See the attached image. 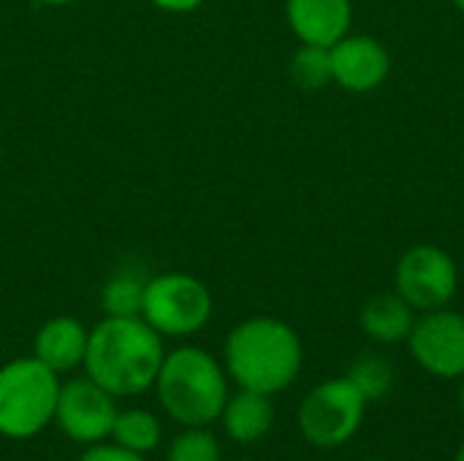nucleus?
I'll return each instance as SVG.
<instances>
[{
    "label": "nucleus",
    "mask_w": 464,
    "mask_h": 461,
    "mask_svg": "<svg viewBox=\"0 0 464 461\" xmlns=\"http://www.w3.org/2000/svg\"><path fill=\"white\" fill-rule=\"evenodd\" d=\"M163 337L141 318H111L90 329L84 375L111 397H139L155 386L163 364Z\"/></svg>",
    "instance_id": "f257e3e1"
},
{
    "label": "nucleus",
    "mask_w": 464,
    "mask_h": 461,
    "mask_svg": "<svg viewBox=\"0 0 464 461\" xmlns=\"http://www.w3.org/2000/svg\"><path fill=\"white\" fill-rule=\"evenodd\" d=\"M304 348L294 326L272 315H253L237 323L223 345L226 375L258 394H280L296 383Z\"/></svg>",
    "instance_id": "f03ea898"
},
{
    "label": "nucleus",
    "mask_w": 464,
    "mask_h": 461,
    "mask_svg": "<svg viewBox=\"0 0 464 461\" xmlns=\"http://www.w3.org/2000/svg\"><path fill=\"white\" fill-rule=\"evenodd\" d=\"M152 389L166 416L179 427H209L228 399V375L209 351L182 345L163 356Z\"/></svg>",
    "instance_id": "7ed1b4c3"
},
{
    "label": "nucleus",
    "mask_w": 464,
    "mask_h": 461,
    "mask_svg": "<svg viewBox=\"0 0 464 461\" xmlns=\"http://www.w3.org/2000/svg\"><path fill=\"white\" fill-rule=\"evenodd\" d=\"M60 375L35 356L0 367V437L30 440L54 421Z\"/></svg>",
    "instance_id": "20e7f679"
},
{
    "label": "nucleus",
    "mask_w": 464,
    "mask_h": 461,
    "mask_svg": "<svg viewBox=\"0 0 464 461\" xmlns=\"http://www.w3.org/2000/svg\"><path fill=\"white\" fill-rule=\"evenodd\" d=\"M367 399L364 394L343 375L329 378L307 391V397L299 405V432L302 437L321 451L340 448L351 443L367 416Z\"/></svg>",
    "instance_id": "39448f33"
},
{
    "label": "nucleus",
    "mask_w": 464,
    "mask_h": 461,
    "mask_svg": "<svg viewBox=\"0 0 464 461\" xmlns=\"http://www.w3.org/2000/svg\"><path fill=\"white\" fill-rule=\"evenodd\" d=\"M212 293L207 283L185 272L147 277L141 318L160 337H193L212 318Z\"/></svg>",
    "instance_id": "423d86ee"
},
{
    "label": "nucleus",
    "mask_w": 464,
    "mask_h": 461,
    "mask_svg": "<svg viewBox=\"0 0 464 461\" xmlns=\"http://www.w3.org/2000/svg\"><path fill=\"white\" fill-rule=\"evenodd\" d=\"M394 291L416 312L443 310L459 291V266L438 245H413L394 266Z\"/></svg>",
    "instance_id": "0eeeda50"
},
{
    "label": "nucleus",
    "mask_w": 464,
    "mask_h": 461,
    "mask_svg": "<svg viewBox=\"0 0 464 461\" xmlns=\"http://www.w3.org/2000/svg\"><path fill=\"white\" fill-rule=\"evenodd\" d=\"M411 359L438 380L464 378V315L443 307L432 312H419L408 334Z\"/></svg>",
    "instance_id": "6e6552de"
},
{
    "label": "nucleus",
    "mask_w": 464,
    "mask_h": 461,
    "mask_svg": "<svg viewBox=\"0 0 464 461\" xmlns=\"http://www.w3.org/2000/svg\"><path fill=\"white\" fill-rule=\"evenodd\" d=\"M117 413V397H111L87 375L60 383L54 424L68 440L79 446H95L109 440Z\"/></svg>",
    "instance_id": "1a4fd4ad"
},
{
    "label": "nucleus",
    "mask_w": 464,
    "mask_h": 461,
    "mask_svg": "<svg viewBox=\"0 0 464 461\" xmlns=\"http://www.w3.org/2000/svg\"><path fill=\"white\" fill-rule=\"evenodd\" d=\"M332 52V79L337 87L353 95L375 92L386 84L392 73V52L389 46L367 33H348L343 35Z\"/></svg>",
    "instance_id": "9d476101"
},
{
    "label": "nucleus",
    "mask_w": 464,
    "mask_h": 461,
    "mask_svg": "<svg viewBox=\"0 0 464 461\" xmlns=\"http://www.w3.org/2000/svg\"><path fill=\"white\" fill-rule=\"evenodd\" d=\"M285 19L299 43L334 46L353 24L351 0H285Z\"/></svg>",
    "instance_id": "9b49d317"
},
{
    "label": "nucleus",
    "mask_w": 464,
    "mask_h": 461,
    "mask_svg": "<svg viewBox=\"0 0 464 461\" xmlns=\"http://www.w3.org/2000/svg\"><path fill=\"white\" fill-rule=\"evenodd\" d=\"M90 329L71 315L49 318L33 337V356L52 372L65 375L84 364Z\"/></svg>",
    "instance_id": "f8f14e48"
},
{
    "label": "nucleus",
    "mask_w": 464,
    "mask_h": 461,
    "mask_svg": "<svg viewBox=\"0 0 464 461\" xmlns=\"http://www.w3.org/2000/svg\"><path fill=\"white\" fill-rule=\"evenodd\" d=\"M226 429V435L234 443L250 446L264 440L275 427V405L269 394H258L250 389H239L237 394H228L223 413L218 418Z\"/></svg>",
    "instance_id": "ddd939ff"
},
{
    "label": "nucleus",
    "mask_w": 464,
    "mask_h": 461,
    "mask_svg": "<svg viewBox=\"0 0 464 461\" xmlns=\"http://www.w3.org/2000/svg\"><path fill=\"white\" fill-rule=\"evenodd\" d=\"M416 315L419 312L397 291H389V293H375L364 302V307L359 310V326L372 342L397 345L408 340Z\"/></svg>",
    "instance_id": "4468645a"
},
{
    "label": "nucleus",
    "mask_w": 464,
    "mask_h": 461,
    "mask_svg": "<svg viewBox=\"0 0 464 461\" xmlns=\"http://www.w3.org/2000/svg\"><path fill=\"white\" fill-rule=\"evenodd\" d=\"M163 437V427L158 421V416H152L150 410L141 408H130V410H120L111 427V443L147 456L150 451H155L160 446Z\"/></svg>",
    "instance_id": "2eb2a0df"
},
{
    "label": "nucleus",
    "mask_w": 464,
    "mask_h": 461,
    "mask_svg": "<svg viewBox=\"0 0 464 461\" xmlns=\"http://www.w3.org/2000/svg\"><path fill=\"white\" fill-rule=\"evenodd\" d=\"M144 288L147 277H141L133 269L114 272L106 285L101 288V307L111 318H136L141 315V302H144Z\"/></svg>",
    "instance_id": "dca6fc26"
},
{
    "label": "nucleus",
    "mask_w": 464,
    "mask_h": 461,
    "mask_svg": "<svg viewBox=\"0 0 464 461\" xmlns=\"http://www.w3.org/2000/svg\"><path fill=\"white\" fill-rule=\"evenodd\" d=\"M345 378L364 394L367 402L383 399L394 389V367H392V361L383 353H375V351L359 353L351 361Z\"/></svg>",
    "instance_id": "f3484780"
},
{
    "label": "nucleus",
    "mask_w": 464,
    "mask_h": 461,
    "mask_svg": "<svg viewBox=\"0 0 464 461\" xmlns=\"http://www.w3.org/2000/svg\"><path fill=\"white\" fill-rule=\"evenodd\" d=\"M291 79L299 90L315 92L324 90L329 84H334L332 79V52L326 46H313V43H302L288 62Z\"/></svg>",
    "instance_id": "a211bd4d"
},
{
    "label": "nucleus",
    "mask_w": 464,
    "mask_h": 461,
    "mask_svg": "<svg viewBox=\"0 0 464 461\" xmlns=\"http://www.w3.org/2000/svg\"><path fill=\"white\" fill-rule=\"evenodd\" d=\"M166 461H223V454L218 437L207 427H185V432L171 440Z\"/></svg>",
    "instance_id": "6ab92c4d"
},
{
    "label": "nucleus",
    "mask_w": 464,
    "mask_h": 461,
    "mask_svg": "<svg viewBox=\"0 0 464 461\" xmlns=\"http://www.w3.org/2000/svg\"><path fill=\"white\" fill-rule=\"evenodd\" d=\"M79 461H144V456L133 454V451H128V448H122L117 443L103 440V443L87 446L84 454L79 456Z\"/></svg>",
    "instance_id": "aec40b11"
},
{
    "label": "nucleus",
    "mask_w": 464,
    "mask_h": 461,
    "mask_svg": "<svg viewBox=\"0 0 464 461\" xmlns=\"http://www.w3.org/2000/svg\"><path fill=\"white\" fill-rule=\"evenodd\" d=\"M150 3L166 14H190V11L201 8L207 0H150Z\"/></svg>",
    "instance_id": "412c9836"
},
{
    "label": "nucleus",
    "mask_w": 464,
    "mask_h": 461,
    "mask_svg": "<svg viewBox=\"0 0 464 461\" xmlns=\"http://www.w3.org/2000/svg\"><path fill=\"white\" fill-rule=\"evenodd\" d=\"M38 5H52V8H60V5H73L76 0H35Z\"/></svg>",
    "instance_id": "4be33fe9"
},
{
    "label": "nucleus",
    "mask_w": 464,
    "mask_h": 461,
    "mask_svg": "<svg viewBox=\"0 0 464 461\" xmlns=\"http://www.w3.org/2000/svg\"><path fill=\"white\" fill-rule=\"evenodd\" d=\"M457 402H459V410H462L464 416V378L459 380V389H457Z\"/></svg>",
    "instance_id": "5701e85b"
},
{
    "label": "nucleus",
    "mask_w": 464,
    "mask_h": 461,
    "mask_svg": "<svg viewBox=\"0 0 464 461\" xmlns=\"http://www.w3.org/2000/svg\"><path fill=\"white\" fill-rule=\"evenodd\" d=\"M454 461H464V443L457 448V454H454Z\"/></svg>",
    "instance_id": "b1692460"
},
{
    "label": "nucleus",
    "mask_w": 464,
    "mask_h": 461,
    "mask_svg": "<svg viewBox=\"0 0 464 461\" xmlns=\"http://www.w3.org/2000/svg\"><path fill=\"white\" fill-rule=\"evenodd\" d=\"M454 5H457V8L464 14V0H454Z\"/></svg>",
    "instance_id": "393cba45"
},
{
    "label": "nucleus",
    "mask_w": 464,
    "mask_h": 461,
    "mask_svg": "<svg viewBox=\"0 0 464 461\" xmlns=\"http://www.w3.org/2000/svg\"><path fill=\"white\" fill-rule=\"evenodd\" d=\"M364 461H386V459H364Z\"/></svg>",
    "instance_id": "a878e982"
},
{
    "label": "nucleus",
    "mask_w": 464,
    "mask_h": 461,
    "mask_svg": "<svg viewBox=\"0 0 464 461\" xmlns=\"http://www.w3.org/2000/svg\"><path fill=\"white\" fill-rule=\"evenodd\" d=\"M234 461H253V459H234Z\"/></svg>",
    "instance_id": "bb28decb"
}]
</instances>
